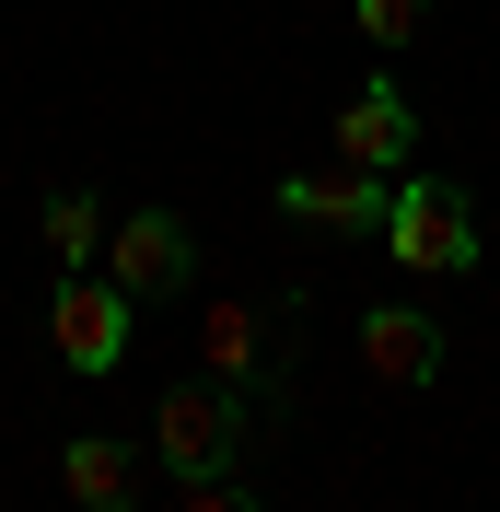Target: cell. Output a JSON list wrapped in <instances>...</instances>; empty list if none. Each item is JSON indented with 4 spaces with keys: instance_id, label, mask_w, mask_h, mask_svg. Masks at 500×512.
<instances>
[{
    "instance_id": "11",
    "label": "cell",
    "mask_w": 500,
    "mask_h": 512,
    "mask_svg": "<svg viewBox=\"0 0 500 512\" xmlns=\"http://www.w3.org/2000/svg\"><path fill=\"white\" fill-rule=\"evenodd\" d=\"M349 24L373 35V47H407V35L431 24V0H361V12H349Z\"/></svg>"
},
{
    "instance_id": "8",
    "label": "cell",
    "mask_w": 500,
    "mask_h": 512,
    "mask_svg": "<svg viewBox=\"0 0 500 512\" xmlns=\"http://www.w3.org/2000/svg\"><path fill=\"white\" fill-rule=\"evenodd\" d=\"M407 140H419L407 94H396V82H361V94L338 105V128H326V163H361V175H407Z\"/></svg>"
},
{
    "instance_id": "4",
    "label": "cell",
    "mask_w": 500,
    "mask_h": 512,
    "mask_svg": "<svg viewBox=\"0 0 500 512\" xmlns=\"http://www.w3.org/2000/svg\"><path fill=\"white\" fill-rule=\"evenodd\" d=\"M105 280H117L128 303H175V291L198 280V233L175 222V210H117V233H105Z\"/></svg>"
},
{
    "instance_id": "3",
    "label": "cell",
    "mask_w": 500,
    "mask_h": 512,
    "mask_svg": "<svg viewBox=\"0 0 500 512\" xmlns=\"http://www.w3.org/2000/svg\"><path fill=\"white\" fill-rule=\"evenodd\" d=\"M198 350H210L221 384L280 396L291 384V291H268V303H210V315H198Z\"/></svg>"
},
{
    "instance_id": "7",
    "label": "cell",
    "mask_w": 500,
    "mask_h": 512,
    "mask_svg": "<svg viewBox=\"0 0 500 512\" xmlns=\"http://www.w3.org/2000/svg\"><path fill=\"white\" fill-rule=\"evenodd\" d=\"M361 373H373V396H419L442 373V326L419 303H361Z\"/></svg>"
},
{
    "instance_id": "2",
    "label": "cell",
    "mask_w": 500,
    "mask_h": 512,
    "mask_svg": "<svg viewBox=\"0 0 500 512\" xmlns=\"http://www.w3.org/2000/svg\"><path fill=\"white\" fill-rule=\"evenodd\" d=\"M384 256H396V268H419V280H466V268H477V198L454 187V175H396Z\"/></svg>"
},
{
    "instance_id": "12",
    "label": "cell",
    "mask_w": 500,
    "mask_h": 512,
    "mask_svg": "<svg viewBox=\"0 0 500 512\" xmlns=\"http://www.w3.org/2000/svg\"><path fill=\"white\" fill-rule=\"evenodd\" d=\"M175 512H256V489H233V478H175Z\"/></svg>"
},
{
    "instance_id": "6",
    "label": "cell",
    "mask_w": 500,
    "mask_h": 512,
    "mask_svg": "<svg viewBox=\"0 0 500 512\" xmlns=\"http://www.w3.org/2000/svg\"><path fill=\"white\" fill-rule=\"evenodd\" d=\"M280 210L314 233H384V210H396V175H361V163H303V175H280Z\"/></svg>"
},
{
    "instance_id": "9",
    "label": "cell",
    "mask_w": 500,
    "mask_h": 512,
    "mask_svg": "<svg viewBox=\"0 0 500 512\" xmlns=\"http://www.w3.org/2000/svg\"><path fill=\"white\" fill-rule=\"evenodd\" d=\"M59 489H70L82 512H128V501H140V466H128V443L82 431V443H59Z\"/></svg>"
},
{
    "instance_id": "5",
    "label": "cell",
    "mask_w": 500,
    "mask_h": 512,
    "mask_svg": "<svg viewBox=\"0 0 500 512\" xmlns=\"http://www.w3.org/2000/svg\"><path fill=\"white\" fill-rule=\"evenodd\" d=\"M128 326H140V303H128L117 280H59V303H47V350H59V373H117V361H128Z\"/></svg>"
},
{
    "instance_id": "10",
    "label": "cell",
    "mask_w": 500,
    "mask_h": 512,
    "mask_svg": "<svg viewBox=\"0 0 500 512\" xmlns=\"http://www.w3.org/2000/svg\"><path fill=\"white\" fill-rule=\"evenodd\" d=\"M35 233H47V256H59V280H82V268L105 256V233H117V222H105V198H94V187H59Z\"/></svg>"
},
{
    "instance_id": "1",
    "label": "cell",
    "mask_w": 500,
    "mask_h": 512,
    "mask_svg": "<svg viewBox=\"0 0 500 512\" xmlns=\"http://www.w3.org/2000/svg\"><path fill=\"white\" fill-rule=\"evenodd\" d=\"M245 431H256V396L245 384H163L152 396V454H163V478H233L245 466Z\"/></svg>"
}]
</instances>
